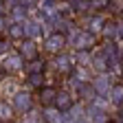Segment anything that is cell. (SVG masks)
<instances>
[{"label":"cell","mask_w":123,"mask_h":123,"mask_svg":"<svg viewBox=\"0 0 123 123\" xmlns=\"http://www.w3.org/2000/svg\"><path fill=\"white\" fill-rule=\"evenodd\" d=\"M110 99L114 101V103H123V86H117V88H112V92H110Z\"/></svg>","instance_id":"cell-1"},{"label":"cell","mask_w":123,"mask_h":123,"mask_svg":"<svg viewBox=\"0 0 123 123\" xmlns=\"http://www.w3.org/2000/svg\"><path fill=\"white\" fill-rule=\"evenodd\" d=\"M57 105L62 108V110H66V108H70V97L66 95V92H62V95H57Z\"/></svg>","instance_id":"cell-2"},{"label":"cell","mask_w":123,"mask_h":123,"mask_svg":"<svg viewBox=\"0 0 123 123\" xmlns=\"http://www.w3.org/2000/svg\"><path fill=\"white\" fill-rule=\"evenodd\" d=\"M62 46H64V37H62V35L51 37V42H49V49L51 51H57V49H62Z\"/></svg>","instance_id":"cell-3"},{"label":"cell","mask_w":123,"mask_h":123,"mask_svg":"<svg viewBox=\"0 0 123 123\" xmlns=\"http://www.w3.org/2000/svg\"><path fill=\"white\" fill-rule=\"evenodd\" d=\"M92 123H108V117H105V112H101V110H95V112H92Z\"/></svg>","instance_id":"cell-4"},{"label":"cell","mask_w":123,"mask_h":123,"mask_svg":"<svg viewBox=\"0 0 123 123\" xmlns=\"http://www.w3.org/2000/svg\"><path fill=\"white\" fill-rule=\"evenodd\" d=\"M95 84H97V90H99V92H105V90H108V86H110L105 77H99V79H97Z\"/></svg>","instance_id":"cell-5"},{"label":"cell","mask_w":123,"mask_h":123,"mask_svg":"<svg viewBox=\"0 0 123 123\" xmlns=\"http://www.w3.org/2000/svg\"><path fill=\"white\" fill-rule=\"evenodd\" d=\"M110 9H114V11H123V0H110Z\"/></svg>","instance_id":"cell-6"},{"label":"cell","mask_w":123,"mask_h":123,"mask_svg":"<svg viewBox=\"0 0 123 123\" xmlns=\"http://www.w3.org/2000/svg\"><path fill=\"white\" fill-rule=\"evenodd\" d=\"M119 33H121V35H123V22H121V24H119Z\"/></svg>","instance_id":"cell-7"}]
</instances>
